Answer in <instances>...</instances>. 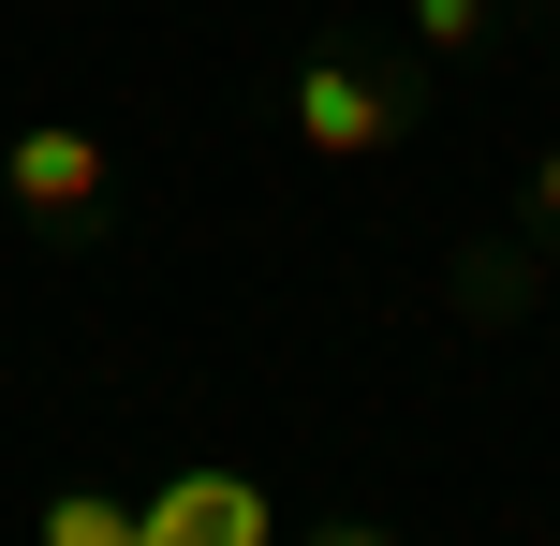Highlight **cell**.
Listing matches in <instances>:
<instances>
[{"instance_id": "cell-8", "label": "cell", "mask_w": 560, "mask_h": 546, "mask_svg": "<svg viewBox=\"0 0 560 546\" xmlns=\"http://www.w3.org/2000/svg\"><path fill=\"white\" fill-rule=\"evenodd\" d=\"M295 546H413L398 518H295Z\"/></svg>"}, {"instance_id": "cell-1", "label": "cell", "mask_w": 560, "mask_h": 546, "mask_svg": "<svg viewBox=\"0 0 560 546\" xmlns=\"http://www.w3.org/2000/svg\"><path fill=\"white\" fill-rule=\"evenodd\" d=\"M443 118V59L413 45H295L280 59V133H295V163H398V148Z\"/></svg>"}, {"instance_id": "cell-5", "label": "cell", "mask_w": 560, "mask_h": 546, "mask_svg": "<svg viewBox=\"0 0 560 546\" xmlns=\"http://www.w3.org/2000/svg\"><path fill=\"white\" fill-rule=\"evenodd\" d=\"M398 30H413V59H502L516 45V0H398Z\"/></svg>"}, {"instance_id": "cell-3", "label": "cell", "mask_w": 560, "mask_h": 546, "mask_svg": "<svg viewBox=\"0 0 560 546\" xmlns=\"http://www.w3.org/2000/svg\"><path fill=\"white\" fill-rule=\"evenodd\" d=\"M560 295V252L532 222H502V236H457L443 252V325H472V340H502V325H532Z\"/></svg>"}, {"instance_id": "cell-4", "label": "cell", "mask_w": 560, "mask_h": 546, "mask_svg": "<svg viewBox=\"0 0 560 546\" xmlns=\"http://www.w3.org/2000/svg\"><path fill=\"white\" fill-rule=\"evenodd\" d=\"M133 546H280V502L252 488V473L192 458V473H163V488L133 502Z\"/></svg>"}, {"instance_id": "cell-9", "label": "cell", "mask_w": 560, "mask_h": 546, "mask_svg": "<svg viewBox=\"0 0 560 546\" xmlns=\"http://www.w3.org/2000/svg\"><path fill=\"white\" fill-rule=\"evenodd\" d=\"M532 15H546V0H532Z\"/></svg>"}, {"instance_id": "cell-6", "label": "cell", "mask_w": 560, "mask_h": 546, "mask_svg": "<svg viewBox=\"0 0 560 546\" xmlns=\"http://www.w3.org/2000/svg\"><path fill=\"white\" fill-rule=\"evenodd\" d=\"M30 546H133V502L118 488H59L45 518H30Z\"/></svg>"}, {"instance_id": "cell-2", "label": "cell", "mask_w": 560, "mask_h": 546, "mask_svg": "<svg viewBox=\"0 0 560 546\" xmlns=\"http://www.w3.org/2000/svg\"><path fill=\"white\" fill-rule=\"evenodd\" d=\"M0 222L45 252H89L118 222V148L89 118H0Z\"/></svg>"}, {"instance_id": "cell-7", "label": "cell", "mask_w": 560, "mask_h": 546, "mask_svg": "<svg viewBox=\"0 0 560 546\" xmlns=\"http://www.w3.org/2000/svg\"><path fill=\"white\" fill-rule=\"evenodd\" d=\"M516 222H532L546 252H560V148H532V177H516Z\"/></svg>"}]
</instances>
